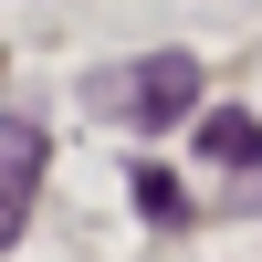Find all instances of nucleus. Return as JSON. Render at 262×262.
Listing matches in <instances>:
<instances>
[{"label": "nucleus", "mask_w": 262, "mask_h": 262, "mask_svg": "<svg viewBox=\"0 0 262 262\" xmlns=\"http://www.w3.org/2000/svg\"><path fill=\"white\" fill-rule=\"evenodd\" d=\"M116 105H126V116L147 126V137H158V126H179V116H200V63H189V53H147L137 74L116 84Z\"/></svg>", "instance_id": "f257e3e1"}, {"label": "nucleus", "mask_w": 262, "mask_h": 262, "mask_svg": "<svg viewBox=\"0 0 262 262\" xmlns=\"http://www.w3.org/2000/svg\"><path fill=\"white\" fill-rule=\"evenodd\" d=\"M32 200H42V126H11V137H0V252L21 242Z\"/></svg>", "instance_id": "f03ea898"}, {"label": "nucleus", "mask_w": 262, "mask_h": 262, "mask_svg": "<svg viewBox=\"0 0 262 262\" xmlns=\"http://www.w3.org/2000/svg\"><path fill=\"white\" fill-rule=\"evenodd\" d=\"M200 158L210 168H262V126L231 105V116H200Z\"/></svg>", "instance_id": "7ed1b4c3"}, {"label": "nucleus", "mask_w": 262, "mask_h": 262, "mask_svg": "<svg viewBox=\"0 0 262 262\" xmlns=\"http://www.w3.org/2000/svg\"><path fill=\"white\" fill-rule=\"evenodd\" d=\"M137 210L147 221H179V179H168V168H137Z\"/></svg>", "instance_id": "20e7f679"}]
</instances>
